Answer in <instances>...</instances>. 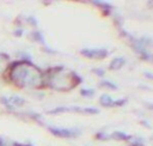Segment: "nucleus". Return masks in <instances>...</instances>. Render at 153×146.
Returning a JSON list of instances; mask_svg holds the SVG:
<instances>
[{"label":"nucleus","instance_id":"obj_10","mask_svg":"<svg viewBox=\"0 0 153 146\" xmlns=\"http://www.w3.org/2000/svg\"><path fill=\"white\" fill-rule=\"evenodd\" d=\"M80 93H81V95L88 96V97H90V96H93V95H94L95 91H94V90H92V89H82V90L80 91Z\"/></svg>","mask_w":153,"mask_h":146},{"label":"nucleus","instance_id":"obj_16","mask_svg":"<svg viewBox=\"0 0 153 146\" xmlns=\"http://www.w3.org/2000/svg\"><path fill=\"white\" fill-rule=\"evenodd\" d=\"M148 108L151 109V110H153V104H152V106H148Z\"/></svg>","mask_w":153,"mask_h":146},{"label":"nucleus","instance_id":"obj_3","mask_svg":"<svg viewBox=\"0 0 153 146\" xmlns=\"http://www.w3.org/2000/svg\"><path fill=\"white\" fill-rule=\"evenodd\" d=\"M81 54H83L85 57H90V59H103L105 57L108 52H107L106 49L104 48H100V49H82L81 50Z\"/></svg>","mask_w":153,"mask_h":146},{"label":"nucleus","instance_id":"obj_13","mask_svg":"<svg viewBox=\"0 0 153 146\" xmlns=\"http://www.w3.org/2000/svg\"><path fill=\"white\" fill-rule=\"evenodd\" d=\"M97 138H99V139H101V140H105V139H107L108 137L106 136V135L104 134V133H99L98 135H97Z\"/></svg>","mask_w":153,"mask_h":146},{"label":"nucleus","instance_id":"obj_4","mask_svg":"<svg viewBox=\"0 0 153 146\" xmlns=\"http://www.w3.org/2000/svg\"><path fill=\"white\" fill-rule=\"evenodd\" d=\"M50 132L53 135L57 137H62V138H73L79 135L78 130H68V128H57V127H50L49 128Z\"/></svg>","mask_w":153,"mask_h":146},{"label":"nucleus","instance_id":"obj_14","mask_svg":"<svg viewBox=\"0 0 153 146\" xmlns=\"http://www.w3.org/2000/svg\"><path fill=\"white\" fill-rule=\"evenodd\" d=\"M146 76H147V77H151V78H153V75H151L150 73H146Z\"/></svg>","mask_w":153,"mask_h":146},{"label":"nucleus","instance_id":"obj_6","mask_svg":"<svg viewBox=\"0 0 153 146\" xmlns=\"http://www.w3.org/2000/svg\"><path fill=\"white\" fill-rule=\"evenodd\" d=\"M113 102L114 99L111 97V96L106 95V94H103L100 98V104H102L103 107H113Z\"/></svg>","mask_w":153,"mask_h":146},{"label":"nucleus","instance_id":"obj_15","mask_svg":"<svg viewBox=\"0 0 153 146\" xmlns=\"http://www.w3.org/2000/svg\"><path fill=\"white\" fill-rule=\"evenodd\" d=\"M3 145H4L3 140H1V139H0V146H3Z\"/></svg>","mask_w":153,"mask_h":146},{"label":"nucleus","instance_id":"obj_11","mask_svg":"<svg viewBox=\"0 0 153 146\" xmlns=\"http://www.w3.org/2000/svg\"><path fill=\"white\" fill-rule=\"evenodd\" d=\"M126 101L127 100L125 99H117V100H114V102H113V107H122L123 104H126Z\"/></svg>","mask_w":153,"mask_h":146},{"label":"nucleus","instance_id":"obj_2","mask_svg":"<svg viewBox=\"0 0 153 146\" xmlns=\"http://www.w3.org/2000/svg\"><path fill=\"white\" fill-rule=\"evenodd\" d=\"M62 112H78V113H88V114H97L98 110L95 108H80V107H59L54 110L49 111L50 114H57L62 113Z\"/></svg>","mask_w":153,"mask_h":146},{"label":"nucleus","instance_id":"obj_1","mask_svg":"<svg viewBox=\"0 0 153 146\" xmlns=\"http://www.w3.org/2000/svg\"><path fill=\"white\" fill-rule=\"evenodd\" d=\"M17 73V80L22 83L25 86H33L36 85V81H38L36 77H39L38 72L30 71L29 67H20L16 69Z\"/></svg>","mask_w":153,"mask_h":146},{"label":"nucleus","instance_id":"obj_12","mask_svg":"<svg viewBox=\"0 0 153 146\" xmlns=\"http://www.w3.org/2000/svg\"><path fill=\"white\" fill-rule=\"evenodd\" d=\"M93 71L96 72V74H98L99 76H103V75H104V70H103V69H100V68H97V69H94Z\"/></svg>","mask_w":153,"mask_h":146},{"label":"nucleus","instance_id":"obj_9","mask_svg":"<svg viewBox=\"0 0 153 146\" xmlns=\"http://www.w3.org/2000/svg\"><path fill=\"white\" fill-rule=\"evenodd\" d=\"M102 87H105V88H109V89H114V90H116L117 89V86L115 85L114 83H111V81H109V80H103V81H101V83H100Z\"/></svg>","mask_w":153,"mask_h":146},{"label":"nucleus","instance_id":"obj_8","mask_svg":"<svg viewBox=\"0 0 153 146\" xmlns=\"http://www.w3.org/2000/svg\"><path fill=\"white\" fill-rule=\"evenodd\" d=\"M8 101H10L12 104H16V106H21L25 102V100L21 97H12V98H7Z\"/></svg>","mask_w":153,"mask_h":146},{"label":"nucleus","instance_id":"obj_5","mask_svg":"<svg viewBox=\"0 0 153 146\" xmlns=\"http://www.w3.org/2000/svg\"><path fill=\"white\" fill-rule=\"evenodd\" d=\"M124 63H125L124 57H116V59H114L113 61H111L109 68H111V70H118V69H120L123 65H124Z\"/></svg>","mask_w":153,"mask_h":146},{"label":"nucleus","instance_id":"obj_7","mask_svg":"<svg viewBox=\"0 0 153 146\" xmlns=\"http://www.w3.org/2000/svg\"><path fill=\"white\" fill-rule=\"evenodd\" d=\"M111 137H113L114 139H116V140H127V139H130V137L127 136L126 134H124V133L122 132H115L113 135H111Z\"/></svg>","mask_w":153,"mask_h":146}]
</instances>
